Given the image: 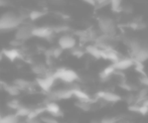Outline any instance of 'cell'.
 Segmentation results:
<instances>
[{"instance_id": "6da1fadb", "label": "cell", "mask_w": 148, "mask_h": 123, "mask_svg": "<svg viewBox=\"0 0 148 123\" xmlns=\"http://www.w3.org/2000/svg\"><path fill=\"white\" fill-rule=\"evenodd\" d=\"M125 43L129 47L135 64H142L148 60V41L139 38H126Z\"/></svg>"}, {"instance_id": "7a4b0ae2", "label": "cell", "mask_w": 148, "mask_h": 123, "mask_svg": "<svg viewBox=\"0 0 148 123\" xmlns=\"http://www.w3.org/2000/svg\"><path fill=\"white\" fill-rule=\"evenodd\" d=\"M23 23V17L14 12H5L0 16V31L14 30Z\"/></svg>"}, {"instance_id": "3957f363", "label": "cell", "mask_w": 148, "mask_h": 123, "mask_svg": "<svg viewBox=\"0 0 148 123\" xmlns=\"http://www.w3.org/2000/svg\"><path fill=\"white\" fill-rule=\"evenodd\" d=\"M56 80H60L66 84H74L79 80V75L76 71L69 68H59L53 73Z\"/></svg>"}, {"instance_id": "277c9868", "label": "cell", "mask_w": 148, "mask_h": 123, "mask_svg": "<svg viewBox=\"0 0 148 123\" xmlns=\"http://www.w3.org/2000/svg\"><path fill=\"white\" fill-rule=\"evenodd\" d=\"M98 27L103 33V35L113 36V34L116 31V23L113 18L108 17V16H103L98 21Z\"/></svg>"}, {"instance_id": "5b68a950", "label": "cell", "mask_w": 148, "mask_h": 123, "mask_svg": "<svg viewBox=\"0 0 148 123\" xmlns=\"http://www.w3.org/2000/svg\"><path fill=\"white\" fill-rule=\"evenodd\" d=\"M58 45L62 51H72L77 47V39L72 34H62L58 41Z\"/></svg>"}, {"instance_id": "8992f818", "label": "cell", "mask_w": 148, "mask_h": 123, "mask_svg": "<svg viewBox=\"0 0 148 123\" xmlns=\"http://www.w3.org/2000/svg\"><path fill=\"white\" fill-rule=\"evenodd\" d=\"M56 78L53 77V74L45 75V76L38 77V78L35 80L36 85L45 92H49L53 88V86L56 83Z\"/></svg>"}, {"instance_id": "52a82bcc", "label": "cell", "mask_w": 148, "mask_h": 123, "mask_svg": "<svg viewBox=\"0 0 148 123\" xmlns=\"http://www.w3.org/2000/svg\"><path fill=\"white\" fill-rule=\"evenodd\" d=\"M32 28L31 26L27 25V24H23L22 23L20 26H18L16 28V32H15V38L19 41H25L27 39L33 37L32 35Z\"/></svg>"}, {"instance_id": "ba28073f", "label": "cell", "mask_w": 148, "mask_h": 123, "mask_svg": "<svg viewBox=\"0 0 148 123\" xmlns=\"http://www.w3.org/2000/svg\"><path fill=\"white\" fill-rule=\"evenodd\" d=\"M55 33V30L49 26H36L32 28V35L33 37H38V38L47 39L51 37Z\"/></svg>"}, {"instance_id": "9c48e42d", "label": "cell", "mask_w": 148, "mask_h": 123, "mask_svg": "<svg viewBox=\"0 0 148 123\" xmlns=\"http://www.w3.org/2000/svg\"><path fill=\"white\" fill-rule=\"evenodd\" d=\"M115 71H125L132 68L135 65V62L132 58H119L116 62L112 63Z\"/></svg>"}, {"instance_id": "30bf717a", "label": "cell", "mask_w": 148, "mask_h": 123, "mask_svg": "<svg viewBox=\"0 0 148 123\" xmlns=\"http://www.w3.org/2000/svg\"><path fill=\"white\" fill-rule=\"evenodd\" d=\"M73 97V88H64L60 89L58 91L51 93V101H57V100H66Z\"/></svg>"}, {"instance_id": "8fae6325", "label": "cell", "mask_w": 148, "mask_h": 123, "mask_svg": "<svg viewBox=\"0 0 148 123\" xmlns=\"http://www.w3.org/2000/svg\"><path fill=\"white\" fill-rule=\"evenodd\" d=\"M98 98L103 101L107 102V103H117L121 100V97L118 94L114 92H110V91H103V92H99L97 94Z\"/></svg>"}, {"instance_id": "7c38bea8", "label": "cell", "mask_w": 148, "mask_h": 123, "mask_svg": "<svg viewBox=\"0 0 148 123\" xmlns=\"http://www.w3.org/2000/svg\"><path fill=\"white\" fill-rule=\"evenodd\" d=\"M45 112H47L49 115L53 116V117H56V118H58V117H60V116L62 115L60 107L59 104L57 103V101L47 102L45 106Z\"/></svg>"}, {"instance_id": "4fadbf2b", "label": "cell", "mask_w": 148, "mask_h": 123, "mask_svg": "<svg viewBox=\"0 0 148 123\" xmlns=\"http://www.w3.org/2000/svg\"><path fill=\"white\" fill-rule=\"evenodd\" d=\"M2 54H3V57L11 62L19 60L21 58V53L17 49H5L2 51Z\"/></svg>"}, {"instance_id": "5bb4252c", "label": "cell", "mask_w": 148, "mask_h": 123, "mask_svg": "<svg viewBox=\"0 0 148 123\" xmlns=\"http://www.w3.org/2000/svg\"><path fill=\"white\" fill-rule=\"evenodd\" d=\"M115 72H116V71H115V69H114L113 65H111V66H108L107 68H105L103 71H102L101 75H100V77H101V80H103V81L108 80V79H109Z\"/></svg>"}, {"instance_id": "9a60e30c", "label": "cell", "mask_w": 148, "mask_h": 123, "mask_svg": "<svg viewBox=\"0 0 148 123\" xmlns=\"http://www.w3.org/2000/svg\"><path fill=\"white\" fill-rule=\"evenodd\" d=\"M20 118L15 113L7 114L1 117V123H19Z\"/></svg>"}, {"instance_id": "2e32d148", "label": "cell", "mask_w": 148, "mask_h": 123, "mask_svg": "<svg viewBox=\"0 0 148 123\" xmlns=\"http://www.w3.org/2000/svg\"><path fill=\"white\" fill-rule=\"evenodd\" d=\"M31 110H32V109H29L28 107H24V106L20 105L19 107L15 110V114L19 118H21V117H26V118H27L28 116H29V114L31 113Z\"/></svg>"}, {"instance_id": "e0dca14e", "label": "cell", "mask_w": 148, "mask_h": 123, "mask_svg": "<svg viewBox=\"0 0 148 123\" xmlns=\"http://www.w3.org/2000/svg\"><path fill=\"white\" fill-rule=\"evenodd\" d=\"M2 88H3L4 90H5L8 94H10V95H12V96L18 95V94H19V92H20V90L14 84L13 85H6V84H3Z\"/></svg>"}, {"instance_id": "ac0fdd59", "label": "cell", "mask_w": 148, "mask_h": 123, "mask_svg": "<svg viewBox=\"0 0 148 123\" xmlns=\"http://www.w3.org/2000/svg\"><path fill=\"white\" fill-rule=\"evenodd\" d=\"M16 87L19 89L20 91L21 90H25V89H28L31 87V83L28 82V81H25L23 79H19V80H16L15 83H14Z\"/></svg>"}, {"instance_id": "d6986e66", "label": "cell", "mask_w": 148, "mask_h": 123, "mask_svg": "<svg viewBox=\"0 0 148 123\" xmlns=\"http://www.w3.org/2000/svg\"><path fill=\"white\" fill-rule=\"evenodd\" d=\"M110 1V5H111L112 9L114 11L120 12L122 11V7H123V0H109Z\"/></svg>"}, {"instance_id": "ffe728a7", "label": "cell", "mask_w": 148, "mask_h": 123, "mask_svg": "<svg viewBox=\"0 0 148 123\" xmlns=\"http://www.w3.org/2000/svg\"><path fill=\"white\" fill-rule=\"evenodd\" d=\"M45 15V13H43L42 11H31L29 13V18L31 20H37L39 19L40 17H42V16Z\"/></svg>"}, {"instance_id": "44dd1931", "label": "cell", "mask_w": 148, "mask_h": 123, "mask_svg": "<svg viewBox=\"0 0 148 123\" xmlns=\"http://www.w3.org/2000/svg\"><path fill=\"white\" fill-rule=\"evenodd\" d=\"M72 54L74 56H76V57H78V58H81V57H83V56L86 54V51H83V49H81L80 47H75L74 49H72Z\"/></svg>"}, {"instance_id": "7402d4cb", "label": "cell", "mask_w": 148, "mask_h": 123, "mask_svg": "<svg viewBox=\"0 0 148 123\" xmlns=\"http://www.w3.org/2000/svg\"><path fill=\"white\" fill-rule=\"evenodd\" d=\"M41 122L43 123H59L57 120V118L53 117V116H47V117H42L40 119Z\"/></svg>"}, {"instance_id": "603a6c76", "label": "cell", "mask_w": 148, "mask_h": 123, "mask_svg": "<svg viewBox=\"0 0 148 123\" xmlns=\"http://www.w3.org/2000/svg\"><path fill=\"white\" fill-rule=\"evenodd\" d=\"M118 120L115 117H105L100 121V123H117Z\"/></svg>"}, {"instance_id": "cb8c5ba5", "label": "cell", "mask_w": 148, "mask_h": 123, "mask_svg": "<svg viewBox=\"0 0 148 123\" xmlns=\"http://www.w3.org/2000/svg\"><path fill=\"white\" fill-rule=\"evenodd\" d=\"M140 82H141V84H142L144 87H148V77L147 76L141 77V78H140Z\"/></svg>"}, {"instance_id": "d4e9b609", "label": "cell", "mask_w": 148, "mask_h": 123, "mask_svg": "<svg viewBox=\"0 0 148 123\" xmlns=\"http://www.w3.org/2000/svg\"><path fill=\"white\" fill-rule=\"evenodd\" d=\"M83 1L90 4V5H96V4H97V1H96V0H83Z\"/></svg>"}, {"instance_id": "484cf974", "label": "cell", "mask_w": 148, "mask_h": 123, "mask_svg": "<svg viewBox=\"0 0 148 123\" xmlns=\"http://www.w3.org/2000/svg\"><path fill=\"white\" fill-rule=\"evenodd\" d=\"M6 3H7L6 0H0V7H1V6H5Z\"/></svg>"}, {"instance_id": "4316f807", "label": "cell", "mask_w": 148, "mask_h": 123, "mask_svg": "<svg viewBox=\"0 0 148 123\" xmlns=\"http://www.w3.org/2000/svg\"><path fill=\"white\" fill-rule=\"evenodd\" d=\"M3 54H2V52H0V62L2 61V59H3Z\"/></svg>"}, {"instance_id": "83f0119b", "label": "cell", "mask_w": 148, "mask_h": 123, "mask_svg": "<svg viewBox=\"0 0 148 123\" xmlns=\"http://www.w3.org/2000/svg\"><path fill=\"white\" fill-rule=\"evenodd\" d=\"M2 86H3V83H2L1 81H0V89L2 88Z\"/></svg>"}, {"instance_id": "f1b7e54d", "label": "cell", "mask_w": 148, "mask_h": 123, "mask_svg": "<svg viewBox=\"0 0 148 123\" xmlns=\"http://www.w3.org/2000/svg\"><path fill=\"white\" fill-rule=\"evenodd\" d=\"M1 117H2V115L0 114V123H1Z\"/></svg>"}]
</instances>
